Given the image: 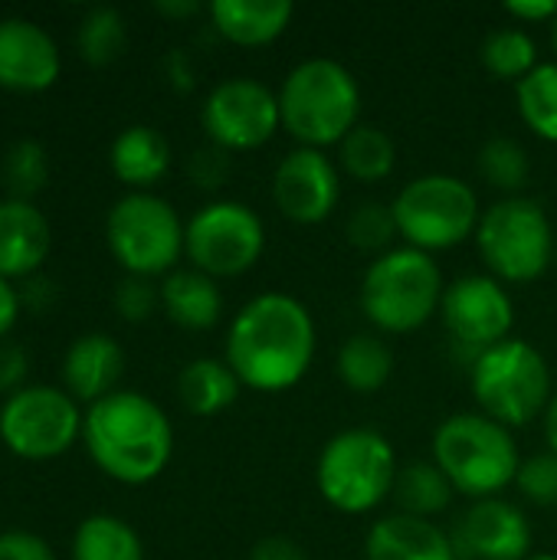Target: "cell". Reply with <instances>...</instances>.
Segmentation results:
<instances>
[{
  "instance_id": "obj_40",
  "label": "cell",
  "mask_w": 557,
  "mask_h": 560,
  "mask_svg": "<svg viewBox=\"0 0 557 560\" xmlns=\"http://www.w3.org/2000/svg\"><path fill=\"white\" fill-rule=\"evenodd\" d=\"M250 560H309V551L286 535H266L250 548Z\"/></svg>"
},
{
  "instance_id": "obj_15",
  "label": "cell",
  "mask_w": 557,
  "mask_h": 560,
  "mask_svg": "<svg viewBox=\"0 0 557 560\" xmlns=\"http://www.w3.org/2000/svg\"><path fill=\"white\" fill-rule=\"evenodd\" d=\"M276 210L299 223H325L341 203V167L318 148H292L272 171Z\"/></svg>"
},
{
  "instance_id": "obj_24",
  "label": "cell",
  "mask_w": 557,
  "mask_h": 560,
  "mask_svg": "<svg viewBox=\"0 0 557 560\" xmlns=\"http://www.w3.org/2000/svg\"><path fill=\"white\" fill-rule=\"evenodd\" d=\"M240 377L223 358H194L177 374V400L190 417H217L240 400Z\"/></svg>"
},
{
  "instance_id": "obj_7",
  "label": "cell",
  "mask_w": 557,
  "mask_h": 560,
  "mask_svg": "<svg viewBox=\"0 0 557 560\" xmlns=\"http://www.w3.org/2000/svg\"><path fill=\"white\" fill-rule=\"evenodd\" d=\"M401 466L391 440L371 427L335 433L315 459V489L341 515H368L394 495Z\"/></svg>"
},
{
  "instance_id": "obj_26",
  "label": "cell",
  "mask_w": 557,
  "mask_h": 560,
  "mask_svg": "<svg viewBox=\"0 0 557 560\" xmlns=\"http://www.w3.org/2000/svg\"><path fill=\"white\" fill-rule=\"evenodd\" d=\"M338 167L345 177L358 184L387 180L397 167V141L371 121H361L341 144H338Z\"/></svg>"
},
{
  "instance_id": "obj_27",
  "label": "cell",
  "mask_w": 557,
  "mask_h": 560,
  "mask_svg": "<svg viewBox=\"0 0 557 560\" xmlns=\"http://www.w3.org/2000/svg\"><path fill=\"white\" fill-rule=\"evenodd\" d=\"M72 560H144L141 535L118 515H89L72 532Z\"/></svg>"
},
{
  "instance_id": "obj_9",
  "label": "cell",
  "mask_w": 557,
  "mask_h": 560,
  "mask_svg": "<svg viewBox=\"0 0 557 560\" xmlns=\"http://www.w3.org/2000/svg\"><path fill=\"white\" fill-rule=\"evenodd\" d=\"M476 246L489 276L506 285H525L552 269L557 233L548 210L535 197L519 194L483 210Z\"/></svg>"
},
{
  "instance_id": "obj_25",
  "label": "cell",
  "mask_w": 557,
  "mask_h": 560,
  "mask_svg": "<svg viewBox=\"0 0 557 560\" xmlns=\"http://www.w3.org/2000/svg\"><path fill=\"white\" fill-rule=\"evenodd\" d=\"M394 364H397L394 348L378 331L351 335L335 354L338 381L358 397H371V394L384 390L391 384V377H394Z\"/></svg>"
},
{
  "instance_id": "obj_44",
  "label": "cell",
  "mask_w": 557,
  "mask_h": 560,
  "mask_svg": "<svg viewBox=\"0 0 557 560\" xmlns=\"http://www.w3.org/2000/svg\"><path fill=\"white\" fill-rule=\"evenodd\" d=\"M154 10L167 20H187V16H197L204 7L197 0H158Z\"/></svg>"
},
{
  "instance_id": "obj_3",
  "label": "cell",
  "mask_w": 557,
  "mask_h": 560,
  "mask_svg": "<svg viewBox=\"0 0 557 560\" xmlns=\"http://www.w3.org/2000/svg\"><path fill=\"white\" fill-rule=\"evenodd\" d=\"M276 92L282 128L299 148H338L361 125V85L355 72L332 56L295 62Z\"/></svg>"
},
{
  "instance_id": "obj_34",
  "label": "cell",
  "mask_w": 557,
  "mask_h": 560,
  "mask_svg": "<svg viewBox=\"0 0 557 560\" xmlns=\"http://www.w3.org/2000/svg\"><path fill=\"white\" fill-rule=\"evenodd\" d=\"M397 220H394V210L391 203L384 200H361L351 207L348 220H345V240L358 249V253H368V256H384L387 249H394V240H397Z\"/></svg>"
},
{
  "instance_id": "obj_23",
  "label": "cell",
  "mask_w": 557,
  "mask_h": 560,
  "mask_svg": "<svg viewBox=\"0 0 557 560\" xmlns=\"http://www.w3.org/2000/svg\"><path fill=\"white\" fill-rule=\"evenodd\" d=\"M108 167L128 190H151L171 171V144L151 125H128L108 148Z\"/></svg>"
},
{
  "instance_id": "obj_14",
  "label": "cell",
  "mask_w": 557,
  "mask_h": 560,
  "mask_svg": "<svg viewBox=\"0 0 557 560\" xmlns=\"http://www.w3.org/2000/svg\"><path fill=\"white\" fill-rule=\"evenodd\" d=\"M440 322L446 335L453 338V345L463 348L473 361L486 348L512 338L515 302L506 282H499L496 276L466 272L446 285L443 302H440Z\"/></svg>"
},
{
  "instance_id": "obj_33",
  "label": "cell",
  "mask_w": 557,
  "mask_h": 560,
  "mask_svg": "<svg viewBox=\"0 0 557 560\" xmlns=\"http://www.w3.org/2000/svg\"><path fill=\"white\" fill-rule=\"evenodd\" d=\"M476 167H479L483 180L489 187L502 190L506 197H519L532 177V158H529L525 144L509 135L489 138L476 154Z\"/></svg>"
},
{
  "instance_id": "obj_30",
  "label": "cell",
  "mask_w": 557,
  "mask_h": 560,
  "mask_svg": "<svg viewBox=\"0 0 557 560\" xmlns=\"http://www.w3.org/2000/svg\"><path fill=\"white\" fill-rule=\"evenodd\" d=\"M479 62L489 75L522 82L542 59H538V43L529 30L522 26H496L486 33L479 46Z\"/></svg>"
},
{
  "instance_id": "obj_11",
  "label": "cell",
  "mask_w": 557,
  "mask_h": 560,
  "mask_svg": "<svg viewBox=\"0 0 557 560\" xmlns=\"http://www.w3.org/2000/svg\"><path fill=\"white\" fill-rule=\"evenodd\" d=\"M82 404L53 384H30L0 404V443L26 463L66 456L82 440Z\"/></svg>"
},
{
  "instance_id": "obj_41",
  "label": "cell",
  "mask_w": 557,
  "mask_h": 560,
  "mask_svg": "<svg viewBox=\"0 0 557 560\" xmlns=\"http://www.w3.org/2000/svg\"><path fill=\"white\" fill-rule=\"evenodd\" d=\"M506 13L519 20V26H535V23H555L557 0H509Z\"/></svg>"
},
{
  "instance_id": "obj_16",
  "label": "cell",
  "mask_w": 557,
  "mask_h": 560,
  "mask_svg": "<svg viewBox=\"0 0 557 560\" xmlns=\"http://www.w3.org/2000/svg\"><path fill=\"white\" fill-rule=\"evenodd\" d=\"M450 538L460 560H525L532 555V525L525 512L502 495L469 502Z\"/></svg>"
},
{
  "instance_id": "obj_46",
  "label": "cell",
  "mask_w": 557,
  "mask_h": 560,
  "mask_svg": "<svg viewBox=\"0 0 557 560\" xmlns=\"http://www.w3.org/2000/svg\"><path fill=\"white\" fill-rule=\"evenodd\" d=\"M525 560H557L555 555H548V551H538V555H529Z\"/></svg>"
},
{
  "instance_id": "obj_22",
  "label": "cell",
  "mask_w": 557,
  "mask_h": 560,
  "mask_svg": "<svg viewBox=\"0 0 557 560\" xmlns=\"http://www.w3.org/2000/svg\"><path fill=\"white\" fill-rule=\"evenodd\" d=\"M161 312L184 331H210L223 318L220 282L194 266H177L161 279Z\"/></svg>"
},
{
  "instance_id": "obj_35",
  "label": "cell",
  "mask_w": 557,
  "mask_h": 560,
  "mask_svg": "<svg viewBox=\"0 0 557 560\" xmlns=\"http://www.w3.org/2000/svg\"><path fill=\"white\" fill-rule=\"evenodd\" d=\"M112 308L128 325L148 322L161 308V282L144 276H121L112 292Z\"/></svg>"
},
{
  "instance_id": "obj_20",
  "label": "cell",
  "mask_w": 557,
  "mask_h": 560,
  "mask_svg": "<svg viewBox=\"0 0 557 560\" xmlns=\"http://www.w3.org/2000/svg\"><path fill=\"white\" fill-rule=\"evenodd\" d=\"M364 560H460V555L440 525L394 512L368 528Z\"/></svg>"
},
{
  "instance_id": "obj_21",
  "label": "cell",
  "mask_w": 557,
  "mask_h": 560,
  "mask_svg": "<svg viewBox=\"0 0 557 560\" xmlns=\"http://www.w3.org/2000/svg\"><path fill=\"white\" fill-rule=\"evenodd\" d=\"M207 16L227 43L253 49L276 43L289 30L295 7L286 0H213Z\"/></svg>"
},
{
  "instance_id": "obj_45",
  "label": "cell",
  "mask_w": 557,
  "mask_h": 560,
  "mask_svg": "<svg viewBox=\"0 0 557 560\" xmlns=\"http://www.w3.org/2000/svg\"><path fill=\"white\" fill-rule=\"evenodd\" d=\"M542 427H545V443H548V450L557 453V390L555 397H552V404H548V410H545V417H542Z\"/></svg>"
},
{
  "instance_id": "obj_48",
  "label": "cell",
  "mask_w": 557,
  "mask_h": 560,
  "mask_svg": "<svg viewBox=\"0 0 557 560\" xmlns=\"http://www.w3.org/2000/svg\"><path fill=\"white\" fill-rule=\"evenodd\" d=\"M555 262H557V246H555Z\"/></svg>"
},
{
  "instance_id": "obj_17",
  "label": "cell",
  "mask_w": 557,
  "mask_h": 560,
  "mask_svg": "<svg viewBox=\"0 0 557 560\" xmlns=\"http://www.w3.org/2000/svg\"><path fill=\"white\" fill-rule=\"evenodd\" d=\"M62 56L56 39L26 16H0V89L36 95L56 85Z\"/></svg>"
},
{
  "instance_id": "obj_5",
  "label": "cell",
  "mask_w": 557,
  "mask_h": 560,
  "mask_svg": "<svg viewBox=\"0 0 557 560\" xmlns=\"http://www.w3.org/2000/svg\"><path fill=\"white\" fill-rule=\"evenodd\" d=\"M446 282L437 259L414 246H394L371 259L358 302L378 335H410L440 315Z\"/></svg>"
},
{
  "instance_id": "obj_13",
  "label": "cell",
  "mask_w": 557,
  "mask_h": 560,
  "mask_svg": "<svg viewBox=\"0 0 557 560\" xmlns=\"http://www.w3.org/2000/svg\"><path fill=\"white\" fill-rule=\"evenodd\" d=\"M200 125L223 151H256L282 128L279 92L253 75H230L207 92Z\"/></svg>"
},
{
  "instance_id": "obj_12",
  "label": "cell",
  "mask_w": 557,
  "mask_h": 560,
  "mask_svg": "<svg viewBox=\"0 0 557 560\" xmlns=\"http://www.w3.org/2000/svg\"><path fill=\"white\" fill-rule=\"evenodd\" d=\"M266 253V223L243 200H210L187 220L184 256L210 279L246 276Z\"/></svg>"
},
{
  "instance_id": "obj_31",
  "label": "cell",
  "mask_w": 557,
  "mask_h": 560,
  "mask_svg": "<svg viewBox=\"0 0 557 560\" xmlns=\"http://www.w3.org/2000/svg\"><path fill=\"white\" fill-rule=\"evenodd\" d=\"M128 46V23L115 7H89L76 26V52L85 66H112Z\"/></svg>"
},
{
  "instance_id": "obj_19",
  "label": "cell",
  "mask_w": 557,
  "mask_h": 560,
  "mask_svg": "<svg viewBox=\"0 0 557 560\" xmlns=\"http://www.w3.org/2000/svg\"><path fill=\"white\" fill-rule=\"evenodd\" d=\"M53 246L46 213L30 200H0V279L26 282L39 276Z\"/></svg>"
},
{
  "instance_id": "obj_29",
  "label": "cell",
  "mask_w": 557,
  "mask_h": 560,
  "mask_svg": "<svg viewBox=\"0 0 557 560\" xmlns=\"http://www.w3.org/2000/svg\"><path fill=\"white\" fill-rule=\"evenodd\" d=\"M515 108L535 138L557 144V59L538 62L522 82H515Z\"/></svg>"
},
{
  "instance_id": "obj_6",
  "label": "cell",
  "mask_w": 557,
  "mask_h": 560,
  "mask_svg": "<svg viewBox=\"0 0 557 560\" xmlns=\"http://www.w3.org/2000/svg\"><path fill=\"white\" fill-rule=\"evenodd\" d=\"M469 390L479 413L519 430L545 417L555 397V381L548 358L532 341L506 338L469 361Z\"/></svg>"
},
{
  "instance_id": "obj_1",
  "label": "cell",
  "mask_w": 557,
  "mask_h": 560,
  "mask_svg": "<svg viewBox=\"0 0 557 560\" xmlns=\"http://www.w3.org/2000/svg\"><path fill=\"white\" fill-rule=\"evenodd\" d=\"M318 328L309 305L289 292L250 299L227 328L223 361L243 390L286 394L305 381L315 364Z\"/></svg>"
},
{
  "instance_id": "obj_2",
  "label": "cell",
  "mask_w": 557,
  "mask_h": 560,
  "mask_svg": "<svg viewBox=\"0 0 557 560\" xmlns=\"http://www.w3.org/2000/svg\"><path fill=\"white\" fill-rule=\"evenodd\" d=\"M82 446L108 479L121 486H148L174 456V427L158 400L121 387L85 407Z\"/></svg>"
},
{
  "instance_id": "obj_28",
  "label": "cell",
  "mask_w": 557,
  "mask_h": 560,
  "mask_svg": "<svg viewBox=\"0 0 557 560\" xmlns=\"http://www.w3.org/2000/svg\"><path fill=\"white\" fill-rule=\"evenodd\" d=\"M453 495L456 492H453L450 479L440 472V466L433 459H427V463L401 466V476H397V486H394L391 499L397 502L401 515L433 522L437 515H443L450 509Z\"/></svg>"
},
{
  "instance_id": "obj_43",
  "label": "cell",
  "mask_w": 557,
  "mask_h": 560,
  "mask_svg": "<svg viewBox=\"0 0 557 560\" xmlns=\"http://www.w3.org/2000/svg\"><path fill=\"white\" fill-rule=\"evenodd\" d=\"M23 312L20 302V289L7 279H0V341H7V335L16 328V318Z\"/></svg>"
},
{
  "instance_id": "obj_42",
  "label": "cell",
  "mask_w": 557,
  "mask_h": 560,
  "mask_svg": "<svg viewBox=\"0 0 557 560\" xmlns=\"http://www.w3.org/2000/svg\"><path fill=\"white\" fill-rule=\"evenodd\" d=\"M161 69H164L171 89H177V92H190L194 89V62H190V56L184 49H171L164 56Z\"/></svg>"
},
{
  "instance_id": "obj_18",
  "label": "cell",
  "mask_w": 557,
  "mask_h": 560,
  "mask_svg": "<svg viewBox=\"0 0 557 560\" xmlns=\"http://www.w3.org/2000/svg\"><path fill=\"white\" fill-rule=\"evenodd\" d=\"M121 374H125V351L108 331H85L79 335L66 354H62V390L76 397L79 404L92 407L102 397L121 390Z\"/></svg>"
},
{
  "instance_id": "obj_8",
  "label": "cell",
  "mask_w": 557,
  "mask_h": 560,
  "mask_svg": "<svg viewBox=\"0 0 557 560\" xmlns=\"http://www.w3.org/2000/svg\"><path fill=\"white\" fill-rule=\"evenodd\" d=\"M391 210L404 246L423 249L430 256L473 240L483 220L476 187L440 171L407 180L391 200Z\"/></svg>"
},
{
  "instance_id": "obj_38",
  "label": "cell",
  "mask_w": 557,
  "mask_h": 560,
  "mask_svg": "<svg viewBox=\"0 0 557 560\" xmlns=\"http://www.w3.org/2000/svg\"><path fill=\"white\" fill-rule=\"evenodd\" d=\"M0 560H56V551L36 532L7 528L0 532Z\"/></svg>"
},
{
  "instance_id": "obj_10",
  "label": "cell",
  "mask_w": 557,
  "mask_h": 560,
  "mask_svg": "<svg viewBox=\"0 0 557 560\" xmlns=\"http://www.w3.org/2000/svg\"><path fill=\"white\" fill-rule=\"evenodd\" d=\"M187 223L154 190H128L105 217V246L125 276L164 279L184 259Z\"/></svg>"
},
{
  "instance_id": "obj_37",
  "label": "cell",
  "mask_w": 557,
  "mask_h": 560,
  "mask_svg": "<svg viewBox=\"0 0 557 560\" xmlns=\"http://www.w3.org/2000/svg\"><path fill=\"white\" fill-rule=\"evenodd\" d=\"M187 174L200 190H217L227 184L230 177V151L217 148V144H204L194 151V158L187 161Z\"/></svg>"
},
{
  "instance_id": "obj_36",
  "label": "cell",
  "mask_w": 557,
  "mask_h": 560,
  "mask_svg": "<svg viewBox=\"0 0 557 560\" xmlns=\"http://www.w3.org/2000/svg\"><path fill=\"white\" fill-rule=\"evenodd\" d=\"M515 489L538 509L557 505V453H538L522 459V469L515 476Z\"/></svg>"
},
{
  "instance_id": "obj_32",
  "label": "cell",
  "mask_w": 557,
  "mask_h": 560,
  "mask_svg": "<svg viewBox=\"0 0 557 560\" xmlns=\"http://www.w3.org/2000/svg\"><path fill=\"white\" fill-rule=\"evenodd\" d=\"M0 184L10 200H30L46 190L49 184V154L36 138H16L7 144L0 158Z\"/></svg>"
},
{
  "instance_id": "obj_39",
  "label": "cell",
  "mask_w": 557,
  "mask_h": 560,
  "mask_svg": "<svg viewBox=\"0 0 557 560\" xmlns=\"http://www.w3.org/2000/svg\"><path fill=\"white\" fill-rule=\"evenodd\" d=\"M30 354L16 341H0V397H13L16 390L30 387Z\"/></svg>"
},
{
  "instance_id": "obj_47",
  "label": "cell",
  "mask_w": 557,
  "mask_h": 560,
  "mask_svg": "<svg viewBox=\"0 0 557 560\" xmlns=\"http://www.w3.org/2000/svg\"><path fill=\"white\" fill-rule=\"evenodd\" d=\"M552 46H555V59H557V20L552 23Z\"/></svg>"
},
{
  "instance_id": "obj_4",
  "label": "cell",
  "mask_w": 557,
  "mask_h": 560,
  "mask_svg": "<svg viewBox=\"0 0 557 560\" xmlns=\"http://www.w3.org/2000/svg\"><path fill=\"white\" fill-rule=\"evenodd\" d=\"M433 463L456 495L469 502L499 499L522 469L515 433L479 410L446 417L433 433Z\"/></svg>"
}]
</instances>
